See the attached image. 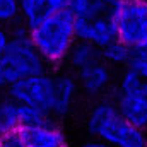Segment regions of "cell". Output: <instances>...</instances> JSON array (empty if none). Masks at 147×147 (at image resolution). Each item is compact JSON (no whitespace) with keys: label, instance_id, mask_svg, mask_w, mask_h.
Listing matches in <instances>:
<instances>
[{"label":"cell","instance_id":"cell-17","mask_svg":"<svg viewBox=\"0 0 147 147\" xmlns=\"http://www.w3.org/2000/svg\"><path fill=\"white\" fill-rule=\"evenodd\" d=\"M0 147H26L21 134H9V135H3L0 137Z\"/></svg>","mask_w":147,"mask_h":147},{"label":"cell","instance_id":"cell-20","mask_svg":"<svg viewBox=\"0 0 147 147\" xmlns=\"http://www.w3.org/2000/svg\"><path fill=\"white\" fill-rule=\"evenodd\" d=\"M79 147H110L106 146L105 142H101V140H96V139H89V140H86V142H82Z\"/></svg>","mask_w":147,"mask_h":147},{"label":"cell","instance_id":"cell-11","mask_svg":"<svg viewBox=\"0 0 147 147\" xmlns=\"http://www.w3.org/2000/svg\"><path fill=\"white\" fill-rule=\"evenodd\" d=\"M67 9L69 0H21V21L24 26H33Z\"/></svg>","mask_w":147,"mask_h":147},{"label":"cell","instance_id":"cell-8","mask_svg":"<svg viewBox=\"0 0 147 147\" xmlns=\"http://www.w3.org/2000/svg\"><path fill=\"white\" fill-rule=\"evenodd\" d=\"M75 77H77L80 92H84L89 98H101V96H105L111 89L113 80H115L113 67H110L105 60L82 69L80 72L75 74Z\"/></svg>","mask_w":147,"mask_h":147},{"label":"cell","instance_id":"cell-19","mask_svg":"<svg viewBox=\"0 0 147 147\" xmlns=\"http://www.w3.org/2000/svg\"><path fill=\"white\" fill-rule=\"evenodd\" d=\"M132 60H134V62H139V63H142V65H146L147 67V45L134 51Z\"/></svg>","mask_w":147,"mask_h":147},{"label":"cell","instance_id":"cell-6","mask_svg":"<svg viewBox=\"0 0 147 147\" xmlns=\"http://www.w3.org/2000/svg\"><path fill=\"white\" fill-rule=\"evenodd\" d=\"M45 116L43 113L22 106L17 101H14L7 92L0 94V137L9 135V134H17L21 132L22 127L39 121Z\"/></svg>","mask_w":147,"mask_h":147},{"label":"cell","instance_id":"cell-21","mask_svg":"<svg viewBox=\"0 0 147 147\" xmlns=\"http://www.w3.org/2000/svg\"><path fill=\"white\" fill-rule=\"evenodd\" d=\"M2 91H7V84H5V80H3V77H2V74H0V92Z\"/></svg>","mask_w":147,"mask_h":147},{"label":"cell","instance_id":"cell-14","mask_svg":"<svg viewBox=\"0 0 147 147\" xmlns=\"http://www.w3.org/2000/svg\"><path fill=\"white\" fill-rule=\"evenodd\" d=\"M103 60V55H101V48H98L96 45L92 43H87V41H77L74 45L72 51L67 58V69L69 72L77 74L80 72L82 69L89 67V65H94L98 62Z\"/></svg>","mask_w":147,"mask_h":147},{"label":"cell","instance_id":"cell-12","mask_svg":"<svg viewBox=\"0 0 147 147\" xmlns=\"http://www.w3.org/2000/svg\"><path fill=\"white\" fill-rule=\"evenodd\" d=\"M115 105L121 116L130 121L132 125L147 130V98L139 94H128V92H118Z\"/></svg>","mask_w":147,"mask_h":147},{"label":"cell","instance_id":"cell-15","mask_svg":"<svg viewBox=\"0 0 147 147\" xmlns=\"http://www.w3.org/2000/svg\"><path fill=\"white\" fill-rule=\"evenodd\" d=\"M101 55H103V60L110 67H113V69L115 67L125 69L132 62L134 50L130 46H127L125 43H121L120 39H115L113 43L106 45L105 48H101Z\"/></svg>","mask_w":147,"mask_h":147},{"label":"cell","instance_id":"cell-22","mask_svg":"<svg viewBox=\"0 0 147 147\" xmlns=\"http://www.w3.org/2000/svg\"><path fill=\"white\" fill-rule=\"evenodd\" d=\"M127 2H147V0H127Z\"/></svg>","mask_w":147,"mask_h":147},{"label":"cell","instance_id":"cell-7","mask_svg":"<svg viewBox=\"0 0 147 147\" xmlns=\"http://www.w3.org/2000/svg\"><path fill=\"white\" fill-rule=\"evenodd\" d=\"M19 134L26 147H70L67 134L51 118L29 123L22 127Z\"/></svg>","mask_w":147,"mask_h":147},{"label":"cell","instance_id":"cell-18","mask_svg":"<svg viewBox=\"0 0 147 147\" xmlns=\"http://www.w3.org/2000/svg\"><path fill=\"white\" fill-rule=\"evenodd\" d=\"M9 43H10V29L7 26L0 24V60H2V57H3Z\"/></svg>","mask_w":147,"mask_h":147},{"label":"cell","instance_id":"cell-9","mask_svg":"<svg viewBox=\"0 0 147 147\" xmlns=\"http://www.w3.org/2000/svg\"><path fill=\"white\" fill-rule=\"evenodd\" d=\"M121 0H69V12L74 16L75 26L98 21L115 19L116 7Z\"/></svg>","mask_w":147,"mask_h":147},{"label":"cell","instance_id":"cell-16","mask_svg":"<svg viewBox=\"0 0 147 147\" xmlns=\"http://www.w3.org/2000/svg\"><path fill=\"white\" fill-rule=\"evenodd\" d=\"M21 19V0H0V24L12 26Z\"/></svg>","mask_w":147,"mask_h":147},{"label":"cell","instance_id":"cell-3","mask_svg":"<svg viewBox=\"0 0 147 147\" xmlns=\"http://www.w3.org/2000/svg\"><path fill=\"white\" fill-rule=\"evenodd\" d=\"M46 70L48 65L33 45L28 26H12L10 43L0 60V74L7 84V89L19 80L29 79Z\"/></svg>","mask_w":147,"mask_h":147},{"label":"cell","instance_id":"cell-4","mask_svg":"<svg viewBox=\"0 0 147 147\" xmlns=\"http://www.w3.org/2000/svg\"><path fill=\"white\" fill-rule=\"evenodd\" d=\"M5 92L19 105L33 108L48 118L55 115L57 80H55V74L48 70L12 84Z\"/></svg>","mask_w":147,"mask_h":147},{"label":"cell","instance_id":"cell-5","mask_svg":"<svg viewBox=\"0 0 147 147\" xmlns=\"http://www.w3.org/2000/svg\"><path fill=\"white\" fill-rule=\"evenodd\" d=\"M116 38L134 51L147 45V2L121 0L115 12Z\"/></svg>","mask_w":147,"mask_h":147},{"label":"cell","instance_id":"cell-13","mask_svg":"<svg viewBox=\"0 0 147 147\" xmlns=\"http://www.w3.org/2000/svg\"><path fill=\"white\" fill-rule=\"evenodd\" d=\"M118 92L139 94L147 98V67L139 62H130L120 74Z\"/></svg>","mask_w":147,"mask_h":147},{"label":"cell","instance_id":"cell-10","mask_svg":"<svg viewBox=\"0 0 147 147\" xmlns=\"http://www.w3.org/2000/svg\"><path fill=\"white\" fill-rule=\"evenodd\" d=\"M57 80V96H55V115L53 116H65L74 108L77 96L80 92L77 77L72 72L55 74Z\"/></svg>","mask_w":147,"mask_h":147},{"label":"cell","instance_id":"cell-2","mask_svg":"<svg viewBox=\"0 0 147 147\" xmlns=\"http://www.w3.org/2000/svg\"><path fill=\"white\" fill-rule=\"evenodd\" d=\"M87 132L110 147H147L146 130L127 121L115 101L101 99L87 115Z\"/></svg>","mask_w":147,"mask_h":147},{"label":"cell","instance_id":"cell-1","mask_svg":"<svg viewBox=\"0 0 147 147\" xmlns=\"http://www.w3.org/2000/svg\"><path fill=\"white\" fill-rule=\"evenodd\" d=\"M28 33L38 53L43 57L46 65L53 69L67 63L74 45L79 41L75 21L69 10H62L28 26Z\"/></svg>","mask_w":147,"mask_h":147}]
</instances>
